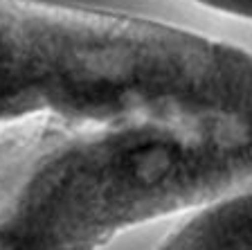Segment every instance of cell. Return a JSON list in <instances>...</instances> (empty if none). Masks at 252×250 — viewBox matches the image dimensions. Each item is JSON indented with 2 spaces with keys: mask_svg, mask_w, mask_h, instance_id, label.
Wrapping results in <instances>:
<instances>
[{
  "mask_svg": "<svg viewBox=\"0 0 252 250\" xmlns=\"http://www.w3.org/2000/svg\"><path fill=\"white\" fill-rule=\"evenodd\" d=\"M158 250H252V192L187 216Z\"/></svg>",
  "mask_w": 252,
  "mask_h": 250,
  "instance_id": "2",
  "label": "cell"
},
{
  "mask_svg": "<svg viewBox=\"0 0 252 250\" xmlns=\"http://www.w3.org/2000/svg\"><path fill=\"white\" fill-rule=\"evenodd\" d=\"M252 95V52L212 34L50 0H0V120L173 115Z\"/></svg>",
  "mask_w": 252,
  "mask_h": 250,
  "instance_id": "1",
  "label": "cell"
},
{
  "mask_svg": "<svg viewBox=\"0 0 252 250\" xmlns=\"http://www.w3.org/2000/svg\"><path fill=\"white\" fill-rule=\"evenodd\" d=\"M194 2L219 11V14H227L252 23V0H194Z\"/></svg>",
  "mask_w": 252,
  "mask_h": 250,
  "instance_id": "3",
  "label": "cell"
}]
</instances>
